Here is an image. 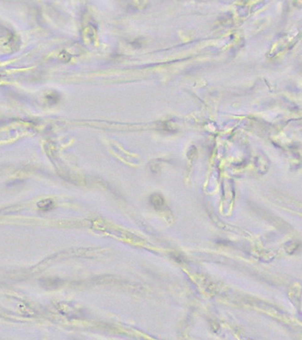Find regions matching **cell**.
<instances>
[{"label":"cell","mask_w":302,"mask_h":340,"mask_svg":"<svg viewBox=\"0 0 302 340\" xmlns=\"http://www.w3.org/2000/svg\"><path fill=\"white\" fill-rule=\"evenodd\" d=\"M48 201H49V200H41L37 205H38V207H39L40 209L45 210V211H47V210H50L51 208H53V206H54V202H53V200H51V201H50V202L47 204Z\"/></svg>","instance_id":"obj_2"},{"label":"cell","mask_w":302,"mask_h":340,"mask_svg":"<svg viewBox=\"0 0 302 340\" xmlns=\"http://www.w3.org/2000/svg\"><path fill=\"white\" fill-rule=\"evenodd\" d=\"M151 202H152V205L154 206L155 208L162 207V206L164 204L163 199L162 198V196H160V195H154V196H152V197H151Z\"/></svg>","instance_id":"obj_1"}]
</instances>
